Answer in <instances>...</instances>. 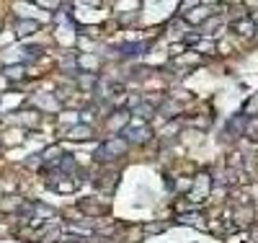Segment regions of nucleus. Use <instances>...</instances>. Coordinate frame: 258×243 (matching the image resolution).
Here are the masks:
<instances>
[{"label": "nucleus", "instance_id": "1", "mask_svg": "<svg viewBox=\"0 0 258 243\" xmlns=\"http://www.w3.org/2000/svg\"><path fill=\"white\" fill-rule=\"evenodd\" d=\"M127 153V140L124 138H111V140H106L98 150H96V160L101 163H109V160H116Z\"/></svg>", "mask_w": 258, "mask_h": 243}, {"label": "nucleus", "instance_id": "2", "mask_svg": "<svg viewBox=\"0 0 258 243\" xmlns=\"http://www.w3.org/2000/svg\"><path fill=\"white\" fill-rule=\"evenodd\" d=\"M243 127H248L246 114H235L230 122H227V130H225L222 138H225V140H235V138H240V134H243Z\"/></svg>", "mask_w": 258, "mask_h": 243}, {"label": "nucleus", "instance_id": "3", "mask_svg": "<svg viewBox=\"0 0 258 243\" xmlns=\"http://www.w3.org/2000/svg\"><path fill=\"white\" fill-rule=\"evenodd\" d=\"M121 138L132 140V142H145L153 138V130L150 127H127V130H121Z\"/></svg>", "mask_w": 258, "mask_h": 243}, {"label": "nucleus", "instance_id": "4", "mask_svg": "<svg viewBox=\"0 0 258 243\" xmlns=\"http://www.w3.org/2000/svg\"><path fill=\"white\" fill-rule=\"evenodd\" d=\"M207 192H209V176H207V174H199V176H196L194 189H191V200H194V202H199Z\"/></svg>", "mask_w": 258, "mask_h": 243}, {"label": "nucleus", "instance_id": "5", "mask_svg": "<svg viewBox=\"0 0 258 243\" xmlns=\"http://www.w3.org/2000/svg\"><path fill=\"white\" fill-rule=\"evenodd\" d=\"M132 106H134V109H132L134 116H145V119H150V116L155 114L153 106H150V104H140V98H132Z\"/></svg>", "mask_w": 258, "mask_h": 243}, {"label": "nucleus", "instance_id": "6", "mask_svg": "<svg viewBox=\"0 0 258 243\" xmlns=\"http://www.w3.org/2000/svg\"><path fill=\"white\" fill-rule=\"evenodd\" d=\"M235 32H238L240 36H253V34H256V21H253V18L238 21V24H235Z\"/></svg>", "mask_w": 258, "mask_h": 243}, {"label": "nucleus", "instance_id": "7", "mask_svg": "<svg viewBox=\"0 0 258 243\" xmlns=\"http://www.w3.org/2000/svg\"><path fill=\"white\" fill-rule=\"evenodd\" d=\"M16 32H18V36H28V34H36V32H39V24H36V21H18Z\"/></svg>", "mask_w": 258, "mask_h": 243}, {"label": "nucleus", "instance_id": "8", "mask_svg": "<svg viewBox=\"0 0 258 243\" xmlns=\"http://www.w3.org/2000/svg\"><path fill=\"white\" fill-rule=\"evenodd\" d=\"M243 114H246V116H256V114H258V96H253V98L246 101V109H243Z\"/></svg>", "mask_w": 258, "mask_h": 243}, {"label": "nucleus", "instance_id": "9", "mask_svg": "<svg viewBox=\"0 0 258 243\" xmlns=\"http://www.w3.org/2000/svg\"><path fill=\"white\" fill-rule=\"evenodd\" d=\"M78 132H67V138H72V140H78V138H83V140H88V138H93V132H90L88 127H75Z\"/></svg>", "mask_w": 258, "mask_h": 243}, {"label": "nucleus", "instance_id": "10", "mask_svg": "<svg viewBox=\"0 0 258 243\" xmlns=\"http://www.w3.org/2000/svg\"><path fill=\"white\" fill-rule=\"evenodd\" d=\"M196 3H199V0H184V10H191V8H196Z\"/></svg>", "mask_w": 258, "mask_h": 243}]
</instances>
